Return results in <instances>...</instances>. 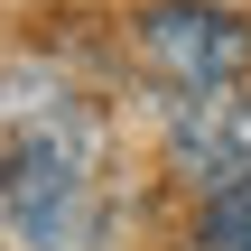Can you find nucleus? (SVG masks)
I'll use <instances>...</instances> for the list:
<instances>
[{
	"mask_svg": "<svg viewBox=\"0 0 251 251\" xmlns=\"http://www.w3.org/2000/svg\"><path fill=\"white\" fill-rule=\"evenodd\" d=\"M168 158H177V177H196L205 196L242 186V177H251V93H242V84L186 93V102L168 112Z\"/></svg>",
	"mask_w": 251,
	"mask_h": 251,
	"instance_id": "obj_2",
	"label": "nucleus"
},
{
	"mask_svg": "<svg viewBox=\"0 0 251 251\" xmlns=\"http://www.w3.org/2000/svg\"><path fill=\"white\" fill-rule=\"evenodd\" d=\"M196 251H251V177L205 196V224H196Z\"/></svg>",
	"mask_w": 251,
	"mask_h": 251,
	"instance_id": "obj_3",
	"label": "nucleus"
},
{
	"mask_svg": "<svg viewBox=\"0 0 251 251\" xmlns=\"http://www.w3.org/2000/svg\"><path fill=\"white\" fill-rule=\"evenodd\" d=\"M140 56H149L168 84L214 93V84H242L251 37H242V19H233L224 0H149V9H140Z\"/></svg>",
	"mask_w": 251,
	"mask_h": 251,
	"instance_id": "obj_1",
	"label": "nucleus"
}]
</instances>
